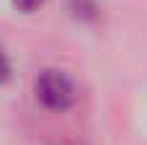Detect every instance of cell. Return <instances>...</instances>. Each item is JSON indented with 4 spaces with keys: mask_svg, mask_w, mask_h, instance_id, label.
I'll list each match as a JSON object with an SVG mask.
<instances>
[{
    "mask_svg": "<svg viewBox=\"0 0 147 145\" xmlns=\"http://www.w3.org/2000/svg\"><path fill=\"white\" fill-rule=\"evenodd\" d=\"M34 96L49 112H67L78 101L75 83L62 70H54V67H47V70H41L36 75V80H34Z\"/></svg>",
    "mask_w": 147,
    "mask_h": 145,
    "instance_id": "1",
    "label": "cell"
},
{
    "mask_svg": "<svg viewBox=\"0 0 147 145\" xmlns=\"http://www.w3.org/2000/svg\"><path fill=\"white\" fill-rule=\"evenodd\" d=\"M41 3H44V0H13V5H16L21 13H34Z\"/></svg>",
    "mask_w": 147,
    "mask_h": 145,
    "instance_id": "2",
    "label": "cell"
},
{
    "mask_svg": "<svg viewBox=\"0 0 147 145\" xmlns=\"http://www.w3.org/2000/svg\"><path fill=\"white\" fill-rule=\"evenodd\" d=\"M10 78V60L5 57V52L0 49V83H5Z\"/></svg>",
    "mask_w": 147,
    "mask_h": 145,
    "instance_id": "3",
    "label": "cell"
}]
</instances>
